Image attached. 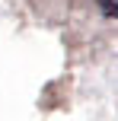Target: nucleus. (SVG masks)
<instances>
[{"instance_id": "1", "label": "nucleus", "mask_w": 118, "mask_h": 121, "mask_svg": "<svg viewBox=\"0 0 118 121\" xmlns=\"http://www.w3.org/2000/svg\"><path fill=\"white\" fill-rule=\"evenodd\" d=\"M96 6H99L105 16H112V19H118V0H96Z\"/></svg>"}]
</instances>
